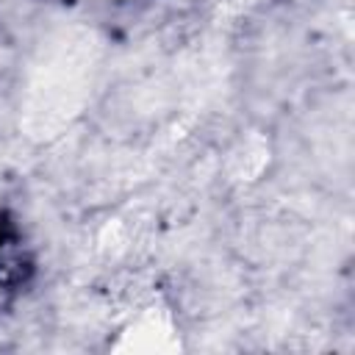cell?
Wrapping results in <instances>:
<instances>
[{
    "mask_svg": "<svg viewBox=\"0 0 355 355\" xmlns=\"http://www.w3.org/2000/svg\"><path fill=\"white\" fill-rule=\"evenodd\" d=\"M94 72V39L92 33L67 31L42 47V55L33 61L28 80V114L39 136L69 122L78 114L86 86H92Z\"/></svg>",
    "mask_w": 355,
    "mask_h": 355,
    "instance_id": "6da1fadb",
    "label": "cell"
}]
</instances>
